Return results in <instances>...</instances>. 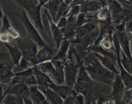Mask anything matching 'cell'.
Segmentation results:
<instances>
[{"mask_svg":"<svg viewBox=\"0 0 132 104\" xmlns=\"http://www.w3.org/2000/svg\"><path fill=\"white\" fill-rule=\"evenodd\" d=\"M83 66L94 81L112 86L116 74L104 67L94 52L86 54L83 60Z\"/></svg>","mask_w":132,"mask_h":104,"instance_id":"cell-1","label":"cell"},{"mask_svg":"<svg viewBox=\"0 0 132 104\" xmlns=\"http://www.w3.org/2000/svg\"><path fill=\"white\" fill-rule=\"evenodd\" d=\"M90 77L83 66V61L80 66L76 84L73 89L77 92L82 93L86 98V103H96L100 92L98 91V86Z\"/></svg>","mask_w":132,"mask_h":104,"instance_id":"cell-2","label":"cell"},{"mask_svg":"<svg viewBox=\"0 0 132 104\" xmlns=\"http://www.w3.org/2000/svg\"><path fill=\"white\" fill-rule=\"evenodd\" d=\"M14 14L24 26L28 37L34 40L40 47H50V45H48L42 38L39 30L34 23L30 20L29 16L24 9L19 6L18 8L14 11Z\"/></svg>","mask_w":132,"mask_h":104,"instance_id":"cell-3","label":"cell"},{"mask_svg":"<svg viewBox=\"0 0 132 104\" xmlns=\"http://www.w3.org/2000/svg\"><path fill=\"white\" fill-rule=\"evenodd\" d=\"M14 65L9 53L0 52V84L8 85L14 76Z\"/></svg>","mask_w":132,"mask_h":104,"instance_id":"cell-4","label":"cell"},{"mask_svg":"<svg viewBox=\"0 0 132 104\" xmlns=\"http://www.w3.org/2000/svg\"><path fill=\"white\" fill-rule=\"evenodd\" d=\"M15 45L21 51L23 56L32 62L38 51L39 45L27 36L25 38L19 37L15 40Z\"/></svg>","mask_w":132,"mask_h":104,"instance_id":"cell-5","label":"cell"},{"mask_svg":"<svg viewBox=\"0 0 132 104\" xmlns=\"http://www.w3.org/2000/svg\"><path fill=\"white\" fill-rule=\"evenodd\" d=\"M6 93H11L23 98L24 104L33 103L30 98L29 86L23 83H18L5 88Z\"/></svg>","mask_w":132,"mask_h":104,"instance_id":"cell-6","label":"cell"},{"mask_svg":"<svg viewBox=\"0 0 132 104\" xmlns=\"http://www.w3.org/2000/svg\"><path fill=\"white\" fill-rule=\"evenodd\" d=\"M111 87L112 90L111 94L109 95L110 97L113 100L114 103H121L122 95L126 89L119 74H116Z\"/></svg>","mask_w":132,"mask_h":104,"instance_id":"cell-7","label":"cell"},{"mask_svg":"<svg viewBox=\"0 0 132 104\" xmlns=\"http://www.w3.org/2000/svg\"><path fill=\"white\" fill-rule=\"evenodd\" d=\"M57 52V48L54 47V45H52L50 47H41L40 49L38 50L35 58L32 61V64L34 66L45 62L47 61H51L55 56Z\"/></svg>","mask_w":132,"mask_h":104,"instance_id":"cell-8","label":"cell"},{"mask_svg":"<svg viewBox=\"0 0 132 104\" xmlns=\"http://www.w3.org/2000/svg\"><path fill=\"white\" fill-rule=\"evenodd\" d=\"M44 11H45V14L46 15L48 19L49 26H50L51 36L52 37L53 41H54V44L56 46L57 50L59 45H60L61 43L64 39L63 31H62L61 29L58 28L56 23L54 21V20L52 18L51 15L49 14L48 11L45 8H44Z\"/></svg>","mask_w":132,"mask_h":104,"instance_id":"cell-9","label":"cell"},{"mask_svg":"<svg viewBox=\"0 0 132 104\" xmlns=\"http://www.w3.org/2000/svg\"><path fill=\"white\" fill-rule=\"evenodd\" d=\"M42 7V5L39 4L37 6L28 8V9L26 10V11L28 14V16L32 19L34 24L38 29L39 31L44 32L45 31V26H44V24L42 21L41 13V9Z\"/></svg>","mask_w":132,"mask_h":104,"instance_id":"cell-10","label":"cell"},{"mask_svg":"<svg viewBox=\"0 0 132 104\" xmlns=\"http://www.w3.org/2000/svg\"><path fill=\"white\" fill-rule=\"evenodd\" d=\"M39 89L43 93L46 100L51 104H63L64 100L48 86H37Z\"/></svg>","mask_w":132,"mask_h":104,"instance_id":"cell-11","label":"cell"},{"mask_svg":"<svg viewBox=\"0 0 132 104\" xmlns=\"http://www.w3.org/2000/svg\"><path fill=\"white\" fill-rule=\"evenodd\" d=\"M106 6H108V5L97 0H86L81 5V12L86 14L95 13Z\"/></svg>","mask_w":132,"mask_h":104,"instance_id":"cell-12","label":"cell"},{"mask_svg":"<svg viewBox=\"0 0 132 104\" xmlns=\"http://www.w3.org/2000/svg\"><path fill=\"white\" fill-rule=\"evenodd\" d=\"M94 52L95 56L97 57L99 61L103 65L105 68L110 70V71L113 72L116 74H119V70L118 65H117V61L113 60L112 57L106 55L101 54Z\"/></svg>","mask_w":132,"mask_h":104,"instance_id":"cell-13","label":"cell"},{"mask_svg":"<svg viewBox=\"0 0 132 104\" xmlns=\"http://www.w3.org/2000/svg\"><path fill=\"white\" fill-rule=\"evenodd\" d=\"M67 18H68L67 25L64 28L61 29V30L63 31L64 38L70 40L72 41L76 37L77 16H71Z\"/></svg>","mask_w":132,"mask_h":104,"instance_id":"cell-14","label":"cell"},{"mask_svg":"<svg viewBox=\"0 0 132 104\" xmlns=\"http://www.w3.org/2000/svg\"><path fill=\"white\" fill-rule=\"evenodd\" d=\"M53 64L56 68V76L54 82L57 84H66L64 76V60H52Z\"/></svg>","mask_w":132,"mask_h":104,"instance_id":"cell-15","label":"cell"},{"mask_svg":"<svg viewBox=\"0 0 132 104\" xmlns=\"http://www.w3.org/2000/svg\"><path fill=\"white\" fill-rule=\"evenodd\" d=\"M30 98L34 104H48L46 97L42 91L39 89L37 85L29 86Z\"/></svg>","mask_w":132,"mask_h":104,"instance_id":"cell-16","label":"cell"},{"mask_svg":"<svg viewBox=\"0 0 132 104\" xmlns=\"http://www.w3.org/2000/svg\"><path fill=\"white\" fill-rule=\"evenodd\" d=\"M119 41L121 45V50L122 52L129 57L132 60L131 49V40L128 34L126 32L119 31Z\"/></svg>","mask_w":132,"mask_h":104,"instance_id":"cell-17","label":"cell"},{"mask_svg":"<svg viewBox=\"0 0 132 104\" xmlns=\"http://www.w3.org/2000/svg\"><path fill=\"white\" fill-rule=\"evenodd\" d=\"M1 20H2V24H1V28L0 29L1 33H7L10 37L14 38V40L19 38V37H19V32L17 30H15L12 26L9 18H8V17L5 14H4Z\"/></svg>","mask_w":132,"mask_h":104,"instance_id":"cell-18","label":"cell"},{"mask_svg":"<svg viewBox=\"0 0 132 104\" xmlns=\"http://www.w3.org/2000/svg\"><path fill=\"white\" fill-rule=\"evenodd\" d=\"M70 40L64 38L63 40V42L61 43L59 48L57 50V52L55 53V56H54V57L53 59L54 60H65L67 56H68V51H69L70 47Z\"/></svg>","mask_w":132,"mask_h":104,"instance_id":"cell-19","label":"cell"},{"mask_svg":"<svg viewBox=\"0 0 132 104\" xmlns=\"http://www.w3.org/2000/svg\"><path fill=\"white\" fill-rule=\"evenodd\" d=\"M36 66L39 70L48 75L54 81V79L56 76L57 72L56 68L53 64L52 61H45V62L41 63L36 65Z\"/></svg>","mask_w":132,"mask_h":104,"instance_id":"cell-20","label":"cell"},{"mask_svg":"<svg viewBox=\"0 0 132 104\" xmlns=\"http://www.w3.org/2000/svg\"><path fill=\"white\" fill-rule=\"evenodd\" d=\"M4 45L7 49L14 65L15 66H18L22 57H23L21 51L15 45H12L10 44V43H4Z\"/></svg>","mask_w":132,"mask_h":104,"instance_id":"cell-21","label":"cell"},{"mask_svg":"<svg viewBox=\"0 0 132 104\" xmlns=\"http://www.w3.org/2000/svg\"><path fill=\"white\" fill-rule=\"evenodd\" d=\"M48 86L50 88L55 91L63 100L65 99L68 95L71 93L72 89H73L72 87L67 85V84H57L54 82H52L48 84Z\"/></svg>","mask_w":132,"mask_h":104,"instance_id":"cell-22","label":"cell"},{"mask_svg":"<svg viewBox=\"0 0 132 104\" xmlns=\"http://www.w3.org/2000/svg\"><path fill=\"white\" fill-rule=\"evenodd\" d=\"M117 65H118L119 74L121 77L122 81L125 86V89H132V75L131 74L126 71L123 67L121 63V60L117 61Z\"/></svg>","mask_w":132,"mask_h":104,"instance_id":"cell-23","label":"cell"},{"mask_svg":"<svg viewBox=\"0 0 132 104\" xmlns=\"http://www.w3.org/2000/svg\"><path fill=\"white\" fill-rule=\"evenodd\" d=\"M63 1L64 0H49L43 6V8H45L48 11L54 22L59 6Z\"/></svg>","mask_w":132,"mask_h":104,"instance_id":"cell-24","label":"cell"},{"mask_svg":"<svg viewBox=\"0 0 132 104\" xmlns=\"http://www.w3.org/2000/svg\"><path fill=\"white\" fill-rule=\"evenodd\" d=\"M34 75L37 78V86H48L54 82L48 75L39 70L36 66H34Z\"/></svg>","mask_w":132,"mask_h":104,"instance_id":"cell-25","label":"cell"},{"mask_svg":"<svg viewBox=\"0 0 132 104\" xmlns=\"http://www.w3.org/2000/svg\"><path fill=\"white\" fill-rule=\"evenodd\" d=\"M108 6L110 11L111 17L120 14L124 10L121 3L118 0H109Z\"/></svg>","mask_w":132,"mask_h":104,"instance_id":"cell-26","label":"cell"},{"mask_svg":"<svg viewBox=\"0 0 132 104\" xmlns=\"http://www.w3.org/2000/svg\"><path fill=\"white\" fill-rule=\"evenodd\" d=\"M95 18L98 21H104L111 19V14L108 6H104L100 10L95 12Z\"/></svg>","mask_w":132,"mask_h":104,"instance_id":"cell-27","label":"cell"},{"mask_svg":"<svg viewBox=\"0 0 132 104\" xmlns=\"http://www.w3.org/2000/svg\"><path fill=\"white\" fill-rule=\"evenodd\" d=\"M3 104H24L23 98L11 93H6Z\"/></svg>","mask_w":132,"mask_h":104,"instance_id":"cell-28","label":"cell"},{"mask_svg":"<svg viewBox=\"0 0 132 104\" xmlns=\"http://www.w3.org/2000/svg\"><path fill=\"white\" fill-rule=\"evenodd\" d=\"M70 5H68L67 3L63 1L60 5V6H59V9H58L56 17H55V22H56L62 17H67L70 10Z\"/></svg>","mask_w":132,"mask_h":104,"instance_id":"cell-29","label":"cell"},{"mask_svg":"<svg viewBox=\"0 0 132 104\" xmlns=\"http://www.w3.org/2000/svg\"><path fill=\"white\" fill-rule=\"evenodd\" d=\"M33 66H34V65L32 64V63L30 60H28V59L25 58L23 56L20 62H19V65L18 66H14V72H18L25 70L27 69L32 67Z\"/></svg>","mask_w":132,"mask_h":104,"instance_id":"cell-30","label":"cell"},{"mask_svg":"<svg viewBox=\"0 0 132 104\" xmlns=\"http://www.w3.org/2000/svg\"><path fill=\"white\" fill-rule=\"evenodd\" d=\"M13 1L16 3L18 6L23 8L25 10L28 8L37 6L40 4L39 0H13Z\"/></svg>","mask_w":132,"mask_h":104,"instance_id":"cell-31","label":"cell"},{"mask_svg":"<svg viewBox=\"0 0 132 104\" xmlns=\"http://www.w3.org/2000/svg\"><path fill=\"white\" fill-rule=\"evenodd\" d=\"M121 63L125 70L132 75V60L129 58L122 51L121 53Z\"/></svg>","mask_w":132,"mask_h":104,"instance_id":"cell-32","label":"cell"},{"mask_svg":"<svg viewBox=\"0 0 132 104\" xmlns=\"http://www.w3.org/2000/svg\"><path fill=\"white\" fill-rule=\"evenodd\" d=\"M89 22L88 19L87 17V14L86 13L81 12L78 15L77 18V23H76V27L77 28L82 26L86 22Z\"/></svg>","mask_w":132,"mask_h":104,"instance_id":"cell-33","label":"cell"},{"mask_svg":"<svg viewBox=\"0 0 132 104\" xmlns=\"http://www.w3.org/2000/svg\"><path fill=\"white\" fill-rule=\"evenodd\" d=\"M121 103H132L131 89H125L122 95Z\"/></svg>","mask_w":132,"mask_h":104,"instance_id":"cell-34","label":"cell"},{"mask_svg":"<svg viewBox=\"0 0 132 104\" xmlns=\"http://www.w3.org/2000/svg\"><path fill=\"white\" fill-rule=\"evenodd\" d=\"M23 83H24L28 86L33 85H37V80L36 75L34 74H32L26 77L23 80Z\"/></svg>","mask_w":132,"mask_h":104,"instance_id":"cell-35","label":"cell"},{"mask_svg":"<svg viewBox=\"0 0 132 104\" xmlns=\"http://www.w3.org/2000/svg\"><path fill=\"white\" fill-rule=\"evenodd\" d=\"M78 92L76 91L74 89H72L71 93L68 95V97L64 100V104H74L75 99Z\"/></svg>","mask_w":132,"mask_h":104,"instance_id":"cell-36","label":"cell"},{"mask_svg":"<svg viewBox=\"0 0 132 104\" xmlns=\"http://www.w3.org/2000/svg\"><path fill=\"white\" fill-rule=\"evenodd\" d=\"M80 13H81V5L70 6V8L67 17L71 16H77Z\"/></svg>","mask_w":132,"mask_h":104,"instance_id":"cell-37","label":"cell"},{"mask_svg":"<svg viewBox=\"0 0 132 104\" xmlns=\"http://www.w3.org/2000/svg\"><path fill=\"white\" fill-rule=\"evenodd\" d=\"M67 22H68V18L67 17H62L55 23L58 28L63 29L67 25Z\"/></svg>","mask_w":132,"mask_h":104,"instance_id":"cell-38","label":"cell"},{"mask_svg":"<svg viewBox=\"0 0 132 104\" xmlns=\"http://www.w3.org/2000/svg\"><path fill=\"white\" fill-rule=\"evenodd\" d=\"M86 103V98L82 93H78L76 95L74 104H85Z\"/></svg>","mask_w":132,"mask_h":104,"instance_id":"cell-39","label":"cell"},{"mask_svg":"<svg viewBox=\"0 0 132 104\" xmlns=\"http://www.w3.org/2000/svg\"><path fill=\"white\" fill-rule=\"evenodd\" d=\"M126 32L128 34L129 37L132 42V21L126 22Z\"/></svg>","mask_w":132,"mask_h":104,"instance_id":"cell-40","label":"cell"},{"mask_svg":"<svg viewBox=\"0 0 132 104\" xmlns=\"http://www.w3.org/2000/svg\"><path fill=\"white\" fill-rule=\"evenodd\" d=\"M6 93L5 91V86L2 84H0V104H3L4 98L6 96Z\"/></svg>","mask_w":132,"mask_h":104,"instance_id":"cell-41","label":"cell"},{"mask_svg":"<svg viewBox=\"0 0 132 104\" xmlns=\"http://www.w3.org/2000/svg\"><path fill=\"white\" fill-rule=\"evenodd\" d=\"M86 0H73L70 3V6H74V5H81Z\"/></svg>","mask_w":132,"mask_h":104,"instance_id":"cell-42","label":"cell"},{"mask_svg":"<svg viewBox=\"0 0 132 104\" xmlns=\"http://www.w3.org/2000/svg\"><path fill=\"white\" fill-rule=\"evenodd\" d=\"M4 14L2 10V6H1V0H0V19H2V17H3Z\"/></svg>","mask_w":132,"mask_h":104,"instance_id":"cell-43","label":"cell"},{"mask_svg":"<svg viewBox=\"0 0 132 104\" xmlns=\"http://www.w3.org/2000/svg\"><path fill=\"white\" fill-rule=\"evenodd\" d=\"M48 1H49V0H39L40 5H42L43 7L44 5H45V4H46V3H47Z\"/></svg>","mask_w":132,"mask_h":104,"instance_id":"cell-44","label":"cell"},{"mask_svg":"<svg viewBox=\"0 0 132 104\" xmlns=\"http://www.w3.org/2000/svg\"><path fill=\"white\" fill-rule=\"evenodd\" d=\"M72 1H73V0H64V2L67 3L68 5H70V3H72Z\"/></svg>","mask_w":132,"mask_h":104,"instance_id":"cell-45","label":"cell"},{"mask_svg":"<svg viewBox=\"0 0 132 104\" xmlns=\"http://www.w3.org/2000/svg\"><path fill=\"white\" fill-rule=\"evenodd\" d=\"M4 45V43H3V42H0V49H1V47H2V45Z\"/></svg>","mask_w":132,"mask_h":104,"instance_id":"cell-46","label":"cell"},{"mask_svg":"<svg viewBox=\"0 0 132 104\" xmlns=\"http://www.w3.org/2000/svg\"><path fill=\"white\" fill-rule=\"evenodd\" d=\"M1 33L0 32V42H1Z\"/></svg>","mask_w":132,"mask_h":104,"instance_id":"cell-47","label":"cell"},{"mask_svg":"<svg viewBox=\"0 0 132 104\" xmlns=\"http://www.w3.org/2000/svg\"><path fill=\"white\" fill-rule=\"evenodd\" d=\"M128 1H132V0H128Z\"/></svg>","mask_w":132,"mask_h":104,"instance_id":"cell-48","label":"cell"},{"mask_svg":"<svg viewBox=\"0 0 132 104\" xmlns=\"http://www.w3.org/2000/svg\"><path fill=\"white\" fill-rule=\"evenodd\" d=\"M131 56H132V49H131Z\"/></svg>","mask_w":132,"mask_h":104,"instance_id":"cell-49","label":"cell"},{"mask_svg":"<svg viewBox=\"0 0 132 104\" xmlns=\"http://www.w3.org/2000/svg\"></svg>","mask_w":132,"mask_h":104,"instance_id":"cell-50","label":"cell"}]
</instances>
